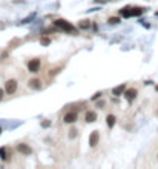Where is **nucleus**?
Masks as SVG:
<instances>
[{
	"label": "nucleus",
	"mask_w": 158,
	"mask_h": 169,
	"mask_svg": "<svg viewBox=\"0 0 158 169\" xmlns=\"http://www.w3.org/2000/svg\"><path fill=\"white\" fill-rule=\"evenodd\" d=\"M17 151H19L20 154H23V155H29V154H32V149H31L28 145H25V143L17 145Z\"/></svg>",
	"instance_id": "nucleus-5"
},
{
	"label": "nucleus",
	"mask_w": 158,
	"mask_h": 169,
	"mask_svg": "<svg viewBox=\"0 0 158 169\" xmlns=\"http://www.w3.org/2000/svg\"><path fill=\"white\" fill-rule=\"evenodd\" d=\"M107 22H109V23H111V25H117V23H118V22H120V19H118V17H111V19H109V20H107Z\"/></svg>",
	"instance_id": "nucleus-16"
},
{
	"label": "nucleus",
	"mask_w": 158,
	"mask_h": 169,
	"mask_svg": "<svg viewBox=\"0 0 158 169\" xmlns=\"http://www.w3.org/2000/svg\"><path fill=\"white\" fill-rule=\"evenodd\" d=\"M17 80H14V78H11V80H8V82L5 83V91H6V94H14L16 91H17Z\"/></svg>",
	"instance_id": "nucleus-2"
},
{
	"label": "nucleus",
	"mask_w": 158,
	"mask_h": 169,
	"mask_svg": "<svg viewBox=\"0 0 158 169\" xmlns=\"http://www.w3.org/2000/svg\"><path fill=\"white\" fill-rule=\"evenodd\" d=\"M54 25H56L57 28H60V29H65V31H69V32H72V31L75 29L69 22H66V20H61V19L56 20V22H54Z\"/></svg>",
	"instance_id": "nucleus-1"
},
{
	"label": "nucleus",
	"mask_w": 158,
	"mask_h": 169,
	"mask_svg": "<svg viewBox=\"0 0 158 169\" xmlns=\"http://www.w3.org/2000/svg\"><path fill=\"white\" fill-rule=\"evenodd\" d=\"M6 57H8V51H3V49H0V60H5Z\"/></svg>",
	"instance_id": "nucleus-17"
},
{
	"label": "nucleus",
	"mask_w": 158,
	"mask_h": 169,
	"mask_svg": "<svg viewBox=\"0 0 158 169\" xmlns=\"http://www.w3.org/2000/svg\"><path fill=\"white\" fill-rule=\"evenodd\" d=\"M97 106H98V108H103V106H105V101H98Z\"/></svg>",
	"instance_id": "nucleus-21"
},
{
	"label": "nucleus",
	"mask_w": 158,
	"mask_h": 169,
	"mask_svg": "<svg viewBox=\"0 0 158 169\" xmlns=\"http://www.w3.org/2000/svg\"><path fill=\"white\" fill-rule=\"evenodd\" d=\"M85 120L88 121V123H94V121L97 120V112L95 111H88L86 116H85Z\"/></svg>",
	"instance_id": "nucleus-7"
},
{
	"label": "nucleus",
	"mask_w": 158,
	"mask_h": 169,
	"mask_svg": "<svg viewBox=\"0 0 158 169\" xmlns=\"http://www.w3.org/2000/svg\"><path fill=\"white\" fill-rule=\"evenodd\" d=\"M126 89V85H120V86H117L115 89H112V92H114V96H121V92Z\"/></svg>",
	"instance_id": "nucleus-11"
},
{
	"label": "nucleus",
	"mask_w": 158,
	"mask_h": 169,
	"mask_svg": "<svg viewBox=\"0 0 158 169\" xmlns=\"http://www.w3.org/2000/svg\"><path fill=\"white\" fill-rule=\"evenodd\" d=\"M137 94H138V92H137L135 88H130V89H127V91L125 92V96H126V98H127L129 101H132V100L137 97Z\"/></svg>",
	"instance_id": "nucleus-8"
},
{
	"label": "nucleus",
	"mask_w": 158,
	"mask_h": 169,
	"mask_svg": "<svg viewBox=\"0 0 158 169\" xmlns=\"http://www.w3.org/2000/svg\"><path fill=\"white\" fill-rule=\"evenodd\" d=\"M5 92H6V91H5V89H2V88H0V101L3 100V96H5Z\"/></svg>",
	"instance_id": "nucleus-19"
},
{
	"label": "nucleus",
	"mask_w": 158,
	"mask_h": 169,
	"mask_svg": "<svg viewBox=\"0 0 158 169\" xmlns=\"http://www.w3.org/2000/svg\"><path fill=\"white\" fill-rule=\"evenodd\" d=\"M0 158H2V160H6V158H8V152H6L5 148H0Z\"/></svg>",
	"instance_id": "nucleus-14"
},
{
	"label": "nucleus",
	"mask_w": 158,
	"mask_h": 169,
	"mask_svg": "<svg viewBox=\"0 0 158 169\" xmlns=\"http://www.w3.org/2000/svg\"><path fill=\"white\" fill-rule=\"evenodd\" d=\"M98 140H100V132L98 131H94L91 135H89V146L95 148L98 145Z\"/></svg>",
	"instance_id": "nucleus-4"
},
{
	"label": "nucleus",
	"mask_w": 158,
	"mask_h": 169,
	"mask_svg": "<svg viewBox=\"0 0 158 169\" xmlns=\"http://www.w3.org/2000/svg\"><path fill=\"white\" fill-rule=\"evenodd\" d=\"M40 65H42L40 58H32V60H29V62H28V69H29V72H38Z\"/></svg>",
	"instance_id": "nucleus-3"
},
{
	"label": "nucleus",
	"mask_w": 158,
	"mask_h": 169,
	"mask_svg": "<svg viewBox=\"0 0 158 169\" xmlns=\"http://www.w3.org/2000/svg\"><path fill=\"white\" fill-rule=\"evenodd\" d=\"M77 129H75V128H71L69 129V138H75V135H77Z\"/></svg>",
	"instance_id": "nucleus-15"
},
{
	"label": "nucleus",
	"mask_w": 158,
	"mask_h": 169,
	"mask_svg": "<svg viewBox=\"0 0 158 169\" xmlns=\"http://www.w3.org/2000/svg\"><path fill=\"white\" fill-rule=\"evenodd\" d=\"M157 91H158V86H157Z\"/></svg>",
	"instance_id": "nucleus-22"
},
{
	"label": "nucleus",
	"mask_w": 158,
	"mask_h": 169,
	"mask_svg": "<svg viewBox=\"0 0 158 169\" xmlns=\"http://www.w3.org/2000/svg\"><path fill=\"white\" fill-rule=\"evenodd\" d=\"M40 42H42V45H49V42H51V40L49 39H48V37H42V39H40Z\"/></svg>",
	"instance_id": "nucleus-18"
},
{
	"label": "nucleus",
	"mask_w": 158,
	"mask_h": 169,
	"mask_svg": "<svg viewBox=\"0 0 158 169\" xmlns=\"http://www.w3.org/2000/svg\"><path fill=\"white\" fill-rule=\"evenodd\" d=\"M29 86L32 88V89H40V88H42V80L40 78H32V80H29Z\"/></svg>",
	"instance_id": "nucleus-9"
},
{
	"label": "nucleus",
	"mask_w": 158,
	"mask_h": 169,
	"mask_svg": "<svg viewBox=\"0 0 158 169\" xmlns=\"http://www.w3.org/2000/svg\"><path fill=\"white\" fill-rule=\"evenodd\" d=\"M78 26L81 29H88L89 26H91V22H89V20H81V22L78 23Z\"/></svg>",
	"instance_id": "nucleus-13"
},
{
	"label": "nucleus",
	"mask_w": 158,
	"mask_h": 169,
	"mask_svg": "<svg viewBox=\"0 0 158 169\" xmlns=\"http://www.w3.org/2000/svg\"><path fill=\"white\" fill-rule=\"evenodd\" d=\"M115 116H107V118H106V121H107V128H114V125H115Z\"/></svg>",
	"instance_id": "nucleus-12"
},
{
	"label": "nucleus",
	"mask_w": 158,
	"mask_h": 169,
	"mask_svg": "<svg viewBox=\"0 0 158 169\" xmlns=\"http://www.w3.org/2000/svg\"><path fill=\"white\" fill-rule=\"evenodd\" d=\"M75 120H77V112H74V111L66 112L65 117H63V121H65V123H74Z\"/></svg>",
	"instance_id": "nucleus-6"
},
{
	"label": "nucleus",
	"mask_w": 158,
	"mask_h": 169,
	"mask_svg": "<svg viewBox=\"0 0 158 169\" xmlns=\"http://www.w3.org/2000/svg\"><path fill=\"white\" fill-rule=\"evenodd\" d=\"M100 96H101V92H97V94H95V96L92 97V100H97V98H98Z\"/></svg>",
	"instance_id": "nucleus-20"
},
{
	"label": "nucleus",
	"mask_w": 158,
	"mask_h": 169,
	"mask_svg": "<svg viewBox=\"0 0 158 169\" xmlns=\"http://www.w3.org/2000/svg\"><path fill=\"white\" fill-rule=\"evenodd\" d=\"M120 14L123 17H132V8H123L120 9Z\"/></svg>",
	"instance_id": "nucleus-10"
},
{
	"label": "nucleus",
	"mask_w": 158,
	"mask_h": 169,
	"mask_svg": "<svg viewBox=\"0 0 158 169\" xmlns=\"http://www.w3.org/2000/svg\"><path fill=\"white\" fill-rule=\"evenodd\" d=\"M157 17H158V12H157Z\"/></svg>",
	"instance_id": "nucleus-23"
}]
</instances>
